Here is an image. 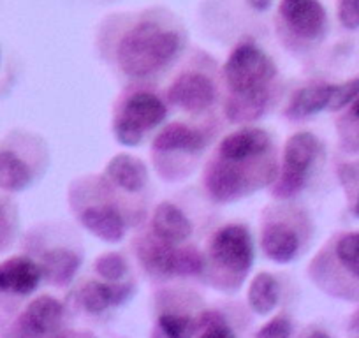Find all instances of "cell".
Wrapping results in <instances>:
<instances>
[{
    "instance_id": "1",
    "label": "cell",
    "mask_w": 359,
    "mask_h": 338,
    "mask_svg": "<svg viewBox=\"0 0 359 338\" xmlns=\"http://www.w3.org/2000/svg\"><path fill=\"white\" fill-rule=\"evenodd\" d=\"M178 50V34L147 22L136 25L122 37L116 58L123 74L141 78L168 65Z\"/></svg>"
},
{
    "instance_id": "2",
    "label": "cell",
    "mask_w": 359,
    "mask_h": 338,
    "mask_svg": "<svg viewBox=\"0 0 359 338\" xmlns=\"http://www.w3.org/2000/svg\"><path fill=\"white\" fill-rule=\"evenodd\" d=\"M224 74L231 92L243 94L266 87V83L275 76V65L254 44H241L227 58Z\"/></svg>"
},
{
    "instance_id": "3",
    "label": "cell",
    "mask_w": 359,
    "mask_h": 338,
    "mask_svg": "<svg viewBox=\"0 0 359 338\" xmlns=\"http://www.w3.org/2000/svg\"><path fill=\"white\" fill-rule=\"evenodd\" d=\"M210 250L219 266L234 273H247L254 263L252 236L243 226L231 224L217 231Z\"/></svg>"
},
{
    "instance_id": "4",
    "label": "cell",
    "mask_w": 359,
    "mask_h": 338,
    "mask_svg": "<svg viewBox=\"0 0 359 338\" xmlns=\"http://www.w3.org/2000/svg\"><path fill=\"white\" fill-rule=\"evenodd\" d=\"M171 104L189 113H201L215 101V87L212 79L198 72H187L175 79L168 92Z\"/></svg>"
},
{
    "instance_id": "5",
    "label": "cell",
    "mask_w": 359,
    "mask_h": 338,
    "mask_svg": "<svg viewBox=\"0 0 359 338\" xmlns=\"http://www.w3.org/2000/svg\"><path fill=\"white\" fill-rule=\"evenodd\" d=\"M280 15L303 39H317L326 29V9L319 0H282Z\"/></svg>"
},
{
    "instance_id": "6",
    "label": "cell",
    "mask_w": 359,
    "mask_h": 338,
    "mask_svg": "<svg viewBox=\"0 0 359 338\" xmlns=\"http://www.w3.org/2000/svg\"><path fill=\"white\" fill-rule=\"evenodd\" d=\"M64 317V306L53 296H39L32 299L20 316V330L32 338L48 337L58 330Z\"/></svg>"
},
{
    "instance_id": "7",
    "label": "cell",
    "mask_w": 359,
    "mask_h": 338,
    "mask_svg": "<svg viewBox=\"0 0 359 338\" xmlns=\"http://www.w3.org/2000/svg\"><path fill=\"white\" fill-rule=\"evenodd\" d=\"M41 278V266L30 257H11L0 263V292L27 296L36 291Z\"/></svg>"
},
{
    "instance_id": "8",
    "label": "cell",
    "mask_w": 359,
    "mask_h": 338,
    "mask_svg": "<svg viewBox=\"0 0 359 338\" xmlns=\"http://www.w3.org/2000/svg\"><path fill=\"white\" fill-rule=\"evenodd\" d=\"M165 115L168 111H165L164 102L157 95L141 92V94H134L127 99L118 119L147 133V130L161 126L165 120Z\"/></svg>"
},
{
    "instance_id": "9",
    "label": "cell",
    "mask_w": 359,
    "mask_h": 338,
    "mask_svg": "<svg viewBox=\"0 0 359 338\" xmlns=\"http://www.w3.org/2000/svg\"><path fill=\"white\" fill-rule=\"evenodd\" d=\"M245 177L229 161L215 162L206 171V191L215 201L229 203L243 194Z\"/></svg>"
},
{
    "instance_id": "10",
    "label": "cell",
    "mask_w": 359,
    "mask_h": 338,
    "mask_svg": "<svg viewBox=\"0 0 359 338\" xmlns=\"http://www.w3.org/2000/svg\"><path fill=\"white\" fill-rule=\"evenodd\" d=\"M268 133L261 129H243L229 134L219 144V154L224 161L241 162L248 157L264 154L269 148Z\"/></svg>"
},
{
    "instance_id": "11",
    "label": "cell",
    "mask_w": 359,
    "mask_h": 338,
    "mask_svg": "<svg viewBox=\"0 0 359 338\" xmlns=\"http://www.w3.org/2000/svg\"><path fill=\"white\" fill-rule=\"evenodd\" d=\"M151 227L158 240L165 243H182L192 234L191 220L172 203H161L151 219Z\"/></svg>"
},
{
    "instance_id": "12",
    "label": "cell",
    "mask_w": 359,
    "mask_h": 338,
    "mask_svg": "<svg viewBox=\"0 0 359 338\" xmlns=\"http://www.w3.org/2000/svg\"><path fill=\"white\" fill-rule=\"evenodd\" d=\"M130 292H133V285L130 284H120V282H109V284L88 282V284L83 285L79 302H81L83 309L86 312L102 313L109 306L122 305L129 298Z\"/></svg>"
},
{
    "instance_id": "13",
    "label": "cell",
    "mask_w": 359,
    "mask_h": 338,
    "mask_svg": "<svg viewBox=\"0 0 359 338\" xmlns=\"http://www.w3.org/2000/svg\"><path fill=\"white\" fill-rule=\"evenodd\" d=\"M262 250L271 261L278 264L291 263L299 250V238L285 224H268L262 229Z\"/></svg>"
},
{
    "instance_id": "14",
    "label": "cell",
    "mask_w": 359,
    "mask_h": 338,
    "mask_svg": "<svg viewBox=\"0 0 359 338\" xmlns=\"http://www.w3.org/2000/svg\"><path fill=\"white\" fill-rule=\"evenodd\" d=\"M106 175L113 184L127 192L143 191L148 184V169L143 161L129 154H118L106 165Z\"/></svg>"
},
{
    "instance_id": "15",
    "label": "cell",
    "mask_w": 359,
    "mask_h": 338,
    "mask_svg": "<svg viewBox=\"0 0 359 338\" xmlns=\"http://www.w3.org/2000/svg\"><path fill=\"white\" fill-rule=\"evenodd\" d=\"M81 224L102 241L116 243L126 234L122 215L113 206H90L81 213Z\"/></svg>"
},
{
    "instance_id": "16",
    "label": "cell",
    "mask_w": 359,
    "mask_h": 338,
    "mask_svg": "<svg viewBox=\"0 0 359 338\" xmlns=\"http://www.w3.org/2000/svg\"><path fill=\"white\" fill-rule=\"evenodd\" d=\"M205 143V136L199 130L185 123H171L157 134L151 147L157 151H198Z\"/></svg>"
},
{
    "instance_id": "17",
    "label": "cell",
    "mask_w": 359,
    "mask_h": 338,
    "mask_svg": "<svg viewBox=\"0 0 359 338\" xmlns=\"http://www.w3.org/2000/svg\"><path fill=\"white\" fill-rule=\"evenodd\" d=\"M319 151V140L312 133L292 134L284 148V168L306 175Z\"/></svg>"
},
{
    "instance_id": "18",
    "label": "cell",
    "mask_w": 359,
    "mask_h": 338,
    "mask_svg": "<svg viewBox=\"0 0 359 338\" xmlns=\"http://www.w3.org/2000/svg\"><path fill=\"white\" fill-rule=\"evenodd\" d=\"M79 263L81 259L76 252L67 250V248H53L43 256L41 273H43L44 280L50 284L65 285L72 280Z\"/></svg>"
},
{
    "instance_id": "19",
    "label": "cell",
    "mask_w": 359,
    "mask_h": 338,
    "mask_svg": "<svg viewBox=\"0 0 359 338\" xmlns=\"http://www.w3.org/2000/svg\"><path fill=\"white\" fill-rule=\"evenodd\" d=\"M268 102V92L266 87L255 88V90L243 92V94H233V97L226 104V116L233 123H248L261 119Z\"/></svg>"
},
{
    "instance_id": "20",
    "label": "cell",
    "mask_w": 359,
    "mask_h": 338,
    "mask_svg": "<svg viewBox=\"0 0 359 338\" xmlns=\"http://www.w3.org/2000/svg\"><path fill=\"white\" fill-rule=\"evenodd\" d=\"M334 85H313L305 87L296 92L291 99V104L287 108V115L292 119H302V116L316 115L330 106L331 95H333Z\"/></svg>"
},
{
    "instance_id": "21",
    "label": "cell",
    "mask_w": 359,
    "mask_h": 338,
    "mask_svg": "<svg viewBox=\"0 0 359 338\" xmlns=\"http://www.w3.org/2000/svg\"><path fill=\"white\" fill-rule=\"evenodd\" d=\"M278 296H280V291H278L277 278L271 273L261 271L252 278L250 288H248V305L255 313L266 316L271 312L277 306Z\"/></svg>"
},
{
    "instance_id": "22",
    "label": "cell",
    "mask_w": 359,
    "mask_h": 338,
    "mask_svg": "<svg viewBox=\"0 0 359 338\" xmlns=\"http://www.w3.org/2000/svg\"><path fill=\"white\" fill-rule=\"evenodd\" d=\"M32 182V173L25 161L8 150L0 151V189L20 192Z\"/></svg>"
},
{
    "instance_id": "23",
    "label": "cell",
    "mask_w": 359,
    "mask_h": 338,
    "mask_svg": "<svg viewBox=\"0 0 359 338\" xmlns=\"http://www.w3.org/2000/svg\"><path fill=\"white\" fill-rule=\"evenodd\" d=\"M158 330L165 338H192L198 331V320L189 316L164 313L158 317Z\"/></svg>"
},
{
    "instance_id": "24",
    "label": "cell",
    "mask_w": 359,
    "mask_h": 338,
    "mask_svg": "<svg viewBox=\"0 0 359 338\" xmlns=\"http://www.w3.org/2000/svg\"><path fill=\"white\" fill-rule=\"evenodd\" d=\"M337 257L345 270L359 278V231L345 234L338 240Z\"/></svg>"
},
{
    "instance_id": "25",
    "label": "cell",
    "mask_w": 359,
    "mask_h": 338,
    "mask_svg": "<svg viewBox=\"0 0 359 338\" xmlns=\"http://www.w3.org/2000/svg\"><path fill=\"white\" fill-rule=\"evenodd\" d=\"M94 268L99 277L104 278L106 282H120L127 271V263L120 254L109 252L95 261Z\"/></svg>"
},
{
    "instance_id": "26",
    "label": "cell",
    "mask_w": 359,
    "mask_h": 338,
    "mask_svg": "<svg viewBox=\"0 0 359 338\" xmlns=\"http://www.w3.org/2000/svg\"><path fill=\"white\" fill-rule=\"evenodd\" d=\"M306 175L298 173V171H292V169L282 168V175L277 180V184L273 185L271 192L277 199H289L292 196L298 194L303 187H305Z\"/></svg>"
},
{
    "instance_id": "27",
    "label": "cell",
    "mask_w": 359,
    "mask_h": 338,
    "mask_svg": "<svg viewBox=\"0 0 359 338\" xmlns=\"http://www.w3.org/2000/svg\"><path fill=\"white\" fill-rule=\"evenodd\" d=\"M359 95V78L348 79V81L341 83V85H334L333 95H331V101L327 108L331 111H338V109L345 108L348 102L354 101Z\"/></svg>"
},
{
    "instance_id": "28",
    "label": "cell",
    "mask_w": 359,
    "mask_h": 338,
    "mask_svg": "<svg viewBox=\"0 0 359 338\" xmlns=\"http://www.w3.org/2000/svg\"><path fill=\"white\" fill-rule=\"evenodd\" d=\"M292 326L287 317H275L255 333V338H291Z\"/></svg>"
},
{
    "instance_id": "29",
    "label": "cell",
    "mask_w": 359,
    "mask_h": 338,
    "mask_svg": "<svg viewBox=\"0 0 359 338\" xmlns=\"http://www.w3.org/2000/svg\"><path fill=\"white\" fill-rule=\"evenodd\" d=\"M338 20L348 30L359 29V0H338Z\"/></svg>"
},
{
    "instance_id": "30",
    "label": "cell",
    "mask_w": 359,
    "mask_h": 338,
    "mask_svg": "<svg viewBox=\"0 0 359 338\" xmlns=\"http://www.w3.org/2000/svg\"><path fill=\"white\" fill-rule=\"evenodd\" d=\"M143 130L123 122L122 119L115 120V136L118 140V143L126 144V147H137L141 143V140H143Z\"/></svg>"
},
{
    "instance_id": "31",
    "label": "cell",
    "mask_w": 359,
    "mask_h": 338,
    "mask_svg": "<svg viewBox=\"0 0 359 338\" xmlns=\"http://www.w3.org/2000/svg\"><path fill=\"white\" fill-rule=\"evenodd\" d=\"M199 338H236V337H234L233 330H231L226 323H220L212 327H205V330H203V334Z\"/></svg>"
},
{
    "instance_id": "32",
    "label": "cell",
    "mask_w": 359,
    "mask_h": 338,
    "mask_svg": "<svg viewBox=\"0 0 359 338\" xmlns=\"http://www.w3.org/2000/svg\"><path fill=\"white\" fill-rule=\"evenodd\" d=\"M247 2L252 9L262 13V11H266L269 6H271V2H273V0H247Z\"/></svg>"
},
{
    "instance_id": "33",
    "label": "cell",
    "mask_w": 359,
    "mask_h": 338,
    "mask_svg": "<svg viewBox=\"0 0 359 338\" xmlns=\"http://www.w3.org/2000/svg\"><path fill=\"white\" fill-rule=\"evenodd\" d=\"M306 338H331V337L327 333H324V331H313V333H310Z\"/></svg>"
},
{
    "instance_id": "34",
    "label": "cell",
    "mask_w": 359,
    "mask_h": 338,
    "mask_svg": "<svg viewBox=\"0 0 359 338\" xmlns=\"http://www.w3.org/2000/svg\"><path fill=\"white\" fill-rule=\"evenodd\" d=\"M352 113H354V116H355V119H359V95H358V99H355V102H354V108H352Z\"/></svg>"
},
{
    "instance_id": "35",
    "label": "cell",
    "mask_w": 359,
    "mask_h": 338,
    "mask_svg": "<svg viewBox=\"0 0 359 338\" xmlns=\"http://www.w3.org/2000/svg\"><path fill=\"white\" fill-rule=\"evenodd\" d=\"M154 338H165V337L162 334V331L158 330V331H155V333H154Z\"/></svg>"
},
{
    "instance_id": "36",
    "label": "cell",
    "mask_w": 359,
    "mask_h": 338,
    "mask_svg": "<svg viewBox=\"0 0 359 338\" xmlns=\"http://www.w3.org/2000/svg\"><path fill=\"white\" fill-rule=\"evenodd\" d=\"M354 213L359 217V199H358V203H355V206H354Z\"/></svg>"
},
{
    "instance_id": "37",
    "label": "cell",
    "mask_w": 359,
    "mask_h": 338,
    "mask_svg": "<svg viewBox=\"0 0 359 338\" xmlns=\"http://www.w3.org/2000/svg\"><path fill=\"white\" fill-rule=\"evenodd\" d=\"M358 320H359V316H358Z\"/></svg>"
}]
</instances>
